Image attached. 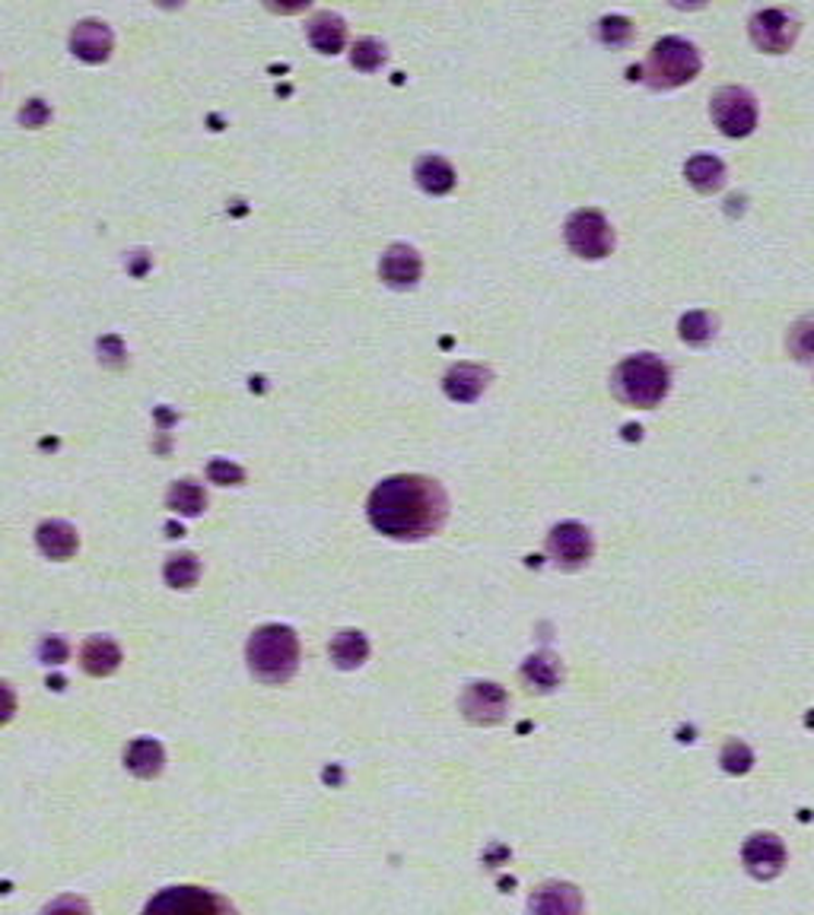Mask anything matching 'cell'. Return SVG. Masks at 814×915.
<instances>
[{
    "label": "cell",
    "instance_id": "cell-26",
    "mask_svg": "<svg viewBox=\"0 0 814 915\" xmlns=\"http://www.w3.org/2000/svg\"><path fill=\"white\" fill-rule=\"evenodd\" d=\"M163 576L172 588H191L201 579V559L194 553H172L163 566Z\"/></svg>",
    "mask_w": 814,
    "mask_h": 915
},
{
    "label": "cell",
    "instance_id": "cell-18",
    "mask_svg": "<svg viewBox=\"0 0 814 915\" xmlns=\"http://www.w3.org/2000/svg\"><path fill=\"white\" fill-rule=\"evenodd\" d=\"M124 767L131 769L137 779H153V775H159L163 767H166V750H163V744L153 741V737H137V741H131L128 750H124Z\"/></svg>",
    "mask_w": 814,
    "mask_h": 915
},
{
    "label": "cell",
    "instance_id": "cell-25",
    "mask_svg": "<svg viewBox=\"0 0 814 915\" xmlns=\"http://www.w3.org/2000/svg\"><path fill=\"white\" fill-rule=\"evenodd\" d=\"M716 328H719V322H716V315H709V312H687V315L678 322L681 340L691 344V347H704V344H709V340L716 337Z\"/></svg>",
    "mask_w": 814,
    "mask_h": 915
},
{
    "label": "cell",
    "instance_id": "cell-3",
    "mask_svg": "<svg viewBox=\"0 0 814 915\" xmlns=\"http://www.w3.org/2000/svg\"><path fill=\"white\" fill-rule=\"evenodd\" d=\"M671 388V369L656 353H636L611 372V392L630 407H656Z\"/></svg>",
    "mask_w": 814,
    "mask_h": 915
},
{
    "label": "cell",
    "instance_id": "cell-30",
    "mask_svg": "<svg viewBox=\"0 0 814 915\" xmlns=\"http://www.w3.org/2000/svg\"><path fill=\"white\" fill-rule=\"evenodd\" d=\"M595 36L601 38L604 45H627L633 38V23L627 16H604V20H598Z\"/></svg>",
    "mask_w": 814,
    "mask_h": 915
},
{
    "label": "cell",
    "instance_id": "cell-29",
    "mask_svg": "<svg viewBox=\"0 0 814 915\" xmlns=\"http://www.w3.org/2000/svg\"><path fill=\"white\" fill-rule=\"evenodd\" d=\"M719 763H722L726 772H732V775H744L747 769L754 767V754H751V747H747L744 741H729V744L722 747Z\"/></svg>",
    "mask_w": 814,
    "mask_h": 915
},
{
    "label": "cell",
    "instance_id": "cell-23",
    "mask_svg": "<svg viewBox=\"0 0 814 915\" xmlns=\"http://www.w3.org/2000/svg\"><path fill=\"white\" fill-rule=\"evenodd\" d=\"M522 677L531 690L538 694H551L556 684L563 681V667H560V659L551 655V652H538L531 659L522 664Z\"/></svg>",
    "mask_w": 814,
    "mask_h": 915
},
{
    "label": "cell",
    "instance_id": "cell-10",
    "mask_svg": "<svg viewBox=\"0 0 814 915\" xmlns=\"http://www.w3.org/2000/svg\"><path fill=\"white\" fill-rule=\"evenodd\" d=\"M458 706H462L468 722H475V725H496V722H503V715L510 709V696H506V690L500 684L475 681V684L465 687Z\"/></svg>",
    "mask_w": 814,
    "mask_h": 915
},
{
    "label": "cell",
    "instance_id": "cell-1",
    "mask_svg": "<svg viewBox=\"0 0 814 915\" xmlns=\"http://www.w3.org/2000/svg\"><path fill=\"white\" fill-rule=\"evenodd\" d=\"M372 528L392 541H423L445 525V490L420 474L385 477L370 496Z\"/></svg>",
    "mask_w": 814,
    "mask_h": 915
},
{
    "label": "cell",
    "instance_id": "cell-12",
    "mask_svg": "<svg viewBox=\"0 0 814 915\" xmlns=\"http://www.w3.org/2000/svg\"><path fill=\"white\" fill-rule=\"evenodd\" d=\"M379 274H382V280H385L392 290H410V287H417V280H420V274H423V261L417 255V249L398 242V245H392V249L382 255V261H379Z\"/></svg>",
    "mask_w": 814,
    "mask_h": 915
},
{
    "label": "cell",
    "instance_id": "cell-28",
    "mask_svg": "<svg viewBox=\"0 0 814 915\" xmlns=\"http://www.w3.org/2000/svg\"><path fill=\"white\" fill-rule=\"evenodd\" d=\"M786 344H789V353H792L795 360H802V363L814 360V322H812V318H802V322H795V325L789 328V337H786Z\"/></svg>",
    "mask_w": 814,
    "mask_h": 915
},
{
    "label": "cell",
    "instance_id": "cell-22",
    "mask_svg": "<svg viewBox=\"0 0 814 915\" xmlns=\"http://www.w3.org/2000/svg\"><path fill=\"white\" fill-rule=\"evenodd\" d=\"M328 652H332V661L340 671H354L370 659V639L360 629H344V633L334 636Z\"/></svg>",
    "mask_w": 814,
    "mask_h": 915
},
{
    "label": "cell",
    "instance_id": "cell-21",
    "mask_svg": "<svg viewBox=\"0 0 814 915\" xmlns=\"http://www.w3.org/2000/svg\"><path fill=\"white\" fill-rule=\"evenodd\" d=\"M309 41L322 51V55H337L347 41V26L344 20L332 13V10H322L309 20Z\"/></svg>",
    "mask_w": 814,
    "mask_h": 915
},
{
    "label": "cell",
    "instance_id": "cell-4",
    "mask_svg": "<svg viewBox=\"0 0 814 915\" xmlns=\"http://www.w3.org/2000/svg\"><path fill=\"white\" fill-rule=\"evenodd\" d=\"M704 61L694 41L681 36L659 38L639 71H630V80L643 76L653 89H678L701 74Z\"/></svg>",
    "mask_w": 814,
    "mask_h": 915
},
{
    "label": "cell",
    "instance_id": "cell-24",
    "mask_svg": "<svg viewBox=\"0 0 814 915\" xmlns=\"http://www.w3.org/2000/svg\"><path fill=\"white\" fill-rule=\"evenodd\" d=\"M166 503H169L172 513L194 518V515H201L207 509V493H204V486L194 483V480H176V483L169 486Z\"/></svg>",
    "mask_w": 814,
    "mask_h": 915
},
{
    "label": "cell",
    "instance_id": "cell-2",
    "mask_svg": "<svg viewBox=\"0 0 814 915\" xmlns=\"http://www.w3.org/2000/svg\"><path fill=\"white\" fill-rule=\"evenodd\" d=\"M246 659L261 684H287L299 667V636L280 623L261 626L246 646Z\"/></svg>",
    "mask_w": 814,
    "mask_h": 915
},
{
    "label": "cell",
    "instance_id": "cell-36",
    "mask_svg": "<svg viewBox=\"0 0 814 915\" xmlns=\"http://www.w3.org/2000/svg\"><path fill=\"white\" fill-rule=\"evenodd\" d=\"M13 712H16V694L10 684L0 681V725H7L13 719Z\"/></svg>",
    "mask_w": 814,
    "mask_h": 915
},
{
    "label": "cell",
    "instance_id": "cell-27",
    "mask_svg": "<svg viewBox=\"0 0 814 915\" xmlns=\"http://www.w3.org/2000/svg\"><path fill=\"white\" fill-rule=\"evenodd\" d=\"M385 58H388V51H385V45L379 38H360L354 45V51H350V64L357 71H367V74L379 71L385 64Z\"/></svg>",
    "mask_w": 814,
    "mask_h": 915
},
{
    "label": "cell",
    "instance_id": "cell-31",
    "mask_svg": "<svg viewBox=\"0 0 814 915\" xmlns=\"http://www.w3.org/2000/svg\"><path fill=\"white\" fill-rule=\"evenodd\" d=\"M207 477H211V483H220V486H242L246 483V471L239 465L226 461V458H214L207 465Z\"/></svg>",
    "mask_w": 814,
    "mask_h": 915
},
{
    "label": "cell",
    "instance_id": "cell-33",
    "mask_svg": "<svg viewBox=\"0 0 814 915\" xmlns=\"http://www.w3.org/2000/svg\"><path fill=\"white\" fill-rule=\"evenodd\" d=\"M45 121H51V109L45 99H29L23 109H20V124L23 128H41Z\"/></svg>",
    "mask_w": 814,
    "mask_h": 915
},
{
    "label": "cell",
    "instance_id": "cell-6",
    "mask_svg": "<svg viewBox=\"0 0 814 915\" xmlns=\"http://www.w3.org/2000/svg\"><path fill=\"white\" fill-rule=\"evenodd\" d=\"M563 236H566V245L570 252L576 257H586V261H601L604 255H611L614 249V229L611 222L604 220L601 210H576L566 226H563Z\"/></svg>",
    "mask_w": 814,
    "mask_h": 915
},
{
    "label": "cell",
    "instance_id": "cell-20",
    "mask_svg": "<svg viewBox=\"0 0 814 915\" xmlns=\"http://www.w3.org/2000/svg\"><path fill=\"white\" fill-rule=\"evenodd\" d=\"M414 179L427 191V194H448L455 188V169L448 166V159L427 153L414 162Z\"/></svg>",
    "mask_w": 814,
    "mask_h": 915
},
{
    "label": "cell",
    "instance_id": "cell-7",
    "mask_svg": "<svg viewBox=\"0 0 814 915\" xmlns=\"http://www.w3.org/2000/svg\"><path fill=\"white\" fill-rule=\"evenodd\" d=\"M709 115L726 137H747L757 128V99L744 86H722L709 99Z\"/></svg>",
    "mask_w": 814,
    "mask_h": 915
},
{
    "label": "cell",
    "instance_id": "cell-11",
    "mask_svg": "<svg viewBox=\"0 0 814 915\" xmlns=\"http://www.w3.org/2000/svg\"><path fill=\"white\" fill-rule=\"evenodd\" d=\"M741 858H744V868L754 878L770 880L777 878L782 865H786V845L774 833H754L751 840L744 842Z\"/></svg>",
    "mask_w": 814,
    "mask_h": 915
},
{
    "label": "cell",
    "instance_id": "cell-13",
    "mask_svg": "<svg viewBox=\"0 0 814 915\" xmlns=\"http://www.w3.org/2000/svg\"><path fill=\"white\" fill-rule=\"evenodd\" d=\"M528 913L531 915H583V893L573 883H560L551 880L544 887H538L528 900Z\"/></svg>",
    "mask_w": 814,
    "mask_h": 915
},
{
    "label": "cell",
    "instance_id": "cell-16",
    "mask_svg": "<svg viewBox=\"0 0 814 915\" xmlns=\"http://www.w3.org/2000/svg\"><path fill=\"white\" fill-rule=\"evenodd\" d=\"M36 544L48 559H68V556H74L76 547H80V538H76L74 525H68V521H61V518H51V521H41V525H38Z\"/></svg>",
    "mask_w": 814,
    "mask_h": 915
},
{
    "label": "cell",
    "instance_id": "cell-35",
    "mask_svg": "<svg viewBox=\"0 0 814 915\" xmlns=\"http://www.w3.org/2000/svg\"><path fill=\"white\" fill-rule=\"evenodd\" d=\"M99 360L109 363V366H118V363L124 360V344H121V337L109 334V337L99 340Z\"/></svg>",
    "mask_w": 814,
    "mask_h": 915
},
{
    "label": "cell",
    "instance_id": "cell-34",
    "mask_svg": "<svg viewBox=\"0 0 814 915\" xmlns=\"http://www.w3.org/2000/svg\"><path fill=\"white\" fill-rule=\"evenodd\" d=\"M41 915H93V913H89V906H86L80 896H61V900L48 903V906L41 910Z\"/></svg>",
    "mask_w": 814,
    "mask_h": 915
},
{
    "label": "cell",
    "instance_id": "cell-5",
    "mask_svg": "<svg viewBox=\"0 0 814 915\" xmlns=\"http://www.w3.org/2000/svg\"><path fill=\"white\" fill-rule=\"evenodd\" d=\"M144 915H239L236 906L204 887H166L147 903Z\"/></svg>",
    "mask_w": 814,
    "mask_h": 915
},
{
    "label": "cell",
    "instance_id": "cell-15",
    "mask_svg": "<svg viewBox=\"0 0 814 915\" xmlns=\"http://www.w3.org/2000/svg\"><path fill=\"white\" fill-rule=\"evenodd\" d=\"M490 378H493L490 369L475 366V363H458V366H452L445 372L443 392L452 401L471 404L481 398L483 388L490 385Z\"/></svg>",
    "mask_w": 814,
    "mask_h": 915
},
{
    "label": "cell",
    "instance_id": "cell-32",
    "mask_svg": "<svg viewBox=\"0 0 814 915\" xmlns=\"http://www.w3.org/2000/svg\"><path fill=\"white\" fill-rule=\"evenodd\" d=\"M68 655H71V649H68V642L61 636H45L41 646H38V659L45 661V664H64Z\"/></svg>",
    "mask_w": 814,
    "mask_h": 915
},
{
    "label": "cell",
    "instance_id": "cell-17",
    "mask_svg": "<svg viewBox=\"0 0 814 915\" xmlns=\"http://www.w3.org/2000/svg\"><path fill=\"white\" fill-rule=\"evenodd\" d=\"M80 664H83V671L93 674V677H109V674L118 671V664H121V649H118V642L109 639V636H93V639H86L83 649H80Z\"/></svg>",
    "mask_w": 814,
    "mask_h": 915
},
{
    "label": "cell",
    "instance_id": "cell-19",
    "mask_svg": "<svg viewBox=\"0 0 814 915\" xmlns=\"http://www.w3.org/2000/svg\"><path fill=\"white\" fill-rule=\"evenodd\" d=\"M684 176L701 194H716V191L726 188V162L713 153H697V156L687 159Z\"/></svg>",
    "mask_w": 814,
    "mask_h": 915
},
{
    "label": "cell",
    "instance_id": "cell-14",
    "mask_svg": "<svg viewBox=\"0 0 814 915\" xmlns=\"http://www.w3.org/2000/svg\"><path fill=\"white\" fill-rule=\"evenodd\" d=\"M111 45H115L111 29L106 23H99V20H83V23H76L74 33H71V51L80 61H86V64L109 61Z\"/></svg>",
    "mask_w": 814,
    "mask_h": 915
},
{
    "label": "cell",
    "instance_id": "cell-8",
    "mask_svg": "<svg viewBox=\"0 0 814 915\" xmlns=\"http://www.w3.org/2000/svg\"><path fill=\"white\" fill-rule=\"evenodd\" d=\"M747 33H751V41L767 51V55H782L795 45L799 38V20L779 7H770V10H757L747 23Z\"/></svg>",
    "mask_w": 814,
    "mask_h": 915
},
{
    "label": "cell",
    "instance_id": "cell-9",
    "mask_svg": "<svg viewBox=\"0 0 814 915\" xmlns=\"http://www.w3.org/2000/svg\"><path fill=\"white\" fill-rule=\"evenodd\" d=\"M592 534L579 521H560L548 534V553L560 569H579L592 559Z\"/></svg>",
    "mask_w": 814,
    "mask_h": 915
}]
</instances>
